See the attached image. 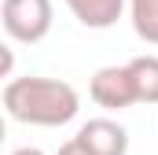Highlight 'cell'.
<instances>
[{"mask_svg":"<svg viewBox=\"0 0 158 155\" xmlns=\"http://www.w3.org/2000/svg\"><path fill=\"white\" fill-rule=\"evenodd\" d=\"M11 155H44V152H40V148H15Z\"/></svg>","mask_w":158,"mask_h":155,"instance_id":"obj_10","label":"cell"},{"mask_svg":"<svg viewBox=\"0 0 158 155\" xmlns=\"http://www.w3.org/2000/svg\"><path fill=\"white\" fill-rule=\"evenodd\" d=\"M92 155H129V129L114 118H88L77 129Z\"/></svg>","mask_w":158,"mask_h":155,"instance_id":"obj_4","label":"cell"},{"mask_svg":"<svg viewBox=\"0 0 158 155\" xmlns=\"http://www.w3.org/2000/svg\"><path fill=\"white\" fill-rule=\"evenodd\" d=\"M88 96H92V104L103 107V111H125V107L140 104L129 67H99V70L92 74V81H88Z\"/></svg>","mask_w":158,"mask_h":155,"instance_id":"obj_3","label":"cell"},{"mask_svg":"<svg viewBox=\"0 0 158 155\" xmlns=\"http://www.w3.org/2000/svg\"><path fill=\"white\" fill-rule=\"evenodd\" d=\"M129 19L140 41L158 44V0H129Z\"/></svg>","mask_w":158,"mask_h":155,"instance_id":"obj_7","label":"cell"},{"mask_svg":"<svg viewBox=\"0 0 158 155\" xmlns=\"http://www.w3.org/2000/svg\"><path fill=\"white\" fill-rule=\"evenodd\" d=\"M4 111L11 122L55 129V126H66L77 118L81 96L70 81L26 74V78H11L4 85Z\"/></svg>","mask_w":158,"mask_h":155,"instance_id":"obj_1","label":"cell"},{"mask_svg":"<svg viewBox=\"0 0 158 155\" xmlns=\"http://www.w3.org/2000/svg\"><path fill=\"white\" fill-rule=\"evenodd\" d=\"M125 67H129L132 85H136V100L158 104V55H132Z\"/></svg>","mask_w":158,"mask_h":155,"instance_id":"obj_6","label":"cell"},{"mask_svg":"<svg viewBox=\"0 0 158 155\" xmlns=\"http://www.w3.org/2000/svg\"><path fill=\"white\" fill-rule=\"evenodd\" d=\"M11 63H15V55H11V48H4V78H11Z\"/></svg>","mask_w":158,"mask_h":155,"instance_id":"obj_9","label":"cell"},{"mask_svg":"<svg viewBox=\"0 0 158 155\" xmlns=\"http://www.w3.org/2000/svg\"><path fill=\"white\" fill-rule=\"evenodd\" d=\"M63 4L88 30H110L125 11V0H63Z\"/></svg>","mask_w":158,"mask_h":155,"instance_id":"obj_5","label":"cell"},{"mask_svg":"<svg viewBox=\"0 0 158 155\" xmlns=\"http://www.w3.org/2000/svg\"><path fill=\"white\" fill-rule=\"evenodd\" d=\"M55 155H92V152H88V144H85L81 137H70L66 144H59V152H55Z\"/></svg>","mask_w":158,"mask_h":155,"instance_id":"obj_8","label":"cell"},{"mask_svg":"<svg viewBox=\"0 0 158 155\" xmlns=\"http://www.w3.org/2000/svg\"><path fill=\"white\" fill-rule=\"evenodd\" d=\"M52 0H0L4 33L19 44H40L52 33Z\"/></svg>","mask_w":158,"mask_h":155,"instance_id":"obj_2","label":"cell"}]
</instances>
